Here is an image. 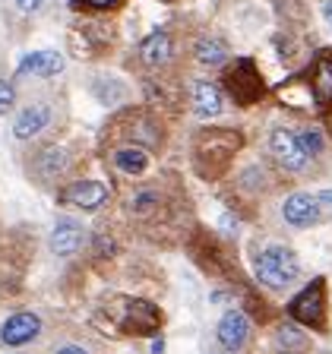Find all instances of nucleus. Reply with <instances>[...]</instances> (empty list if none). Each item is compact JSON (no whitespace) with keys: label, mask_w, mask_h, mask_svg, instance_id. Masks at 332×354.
I'll return each instance as SVG.
<instances>
[{"label":"nucleus","mask_w":332,"mask_h":354,"mask_svg":"<svg viewBox=\"0 0 332 354\" xmlns=\"http://www.w3.org/2000/svg\"><path fill=\"white\" fill-rule=\"evenodd\" d=\"M140 54H142V60H146L149 66L168 64V57H171V35L165 29L152 32V35L140 44Z\"/></svg>","instance_id":"ddd939ff"},{"label":"nucleus","mask_w":332,"mask_h":354,"mask_svg":"<svg viewBox=\"0 0 332 354\" xmlns=\"http://www.w3.org/2000/svg\"><path fill=\"white\" fill-rule=\"evenodd\" d=\"M64 168H66V155L60 152V149H44V152L38 155V171H42L44 177L60 174Z\"/></svg>","instance_id":"a211bd4d"},{"label":"nucleus","mask_w":332,"mask_h":354,"mask_svg":"<svg viewBox=\"0 0 332 354\" xmlns=\"http://www.w3.org/2000/svg\"><path fill=\"white\" fill-rule=\"evenodd\" d=\"M89 7H95V10H104V7H114L118 0H86Z\"/></svg>","instance_id":"b1692460"},{"label":"nucleus","mask_w":332,"mask_h":354,"mask_svg":"<svg viewBox=\"0 0 332 354\" xmlns=\"http://www.w3.org/2000/svg\"><path fill=\"white\" fill-rule=\"evenodd\" d=\"M57 354H86V348H80V345H66V348H57Z\"/></svg>","instance_id":"393cba45"},{"label":"nucleus","mask_w":332,"mask_h":354,"mask_svg":"<svg viewBox=\"0 0 332 354\" xmlns=\"http://www.w3.org/2000/svg\"><path fill=\"white\" fill-rule=\"evenodd\" d=\"M152 206H158V193H152V190H140V193H133V199H130V209L136 215H142V212H149Z\"/></svg>","instance_id":"6ab92c4d"},{"label":"nucleus","mask_w":332,"mask_h":354,"mask_svg":"<svg viewBox=\"0 0 332 354\" xmlns=\"http://www.w3.org/2000/svg\"><path fill=\"white\" fill-rule=\"evenodd\" d=\"M317 199H323V203H332V190H323Z\"/></svg>","instance_id":"c85d7f7f"},{"label":"nucleus","mask_w":332,"mask_h":354,"mask_svg":"<svg viewBox=\"0 0 332 354\" xmlns=\"http://www.w3.org/2000/svg\"><path fill=\"white\" fill-rule=\"evenodd\" d=\"M95 243H98V253H104V250L111 253V250H114V243H111V241H104V237H98Z\"/></svg>","instance_id":"a878e982"},{"label":"nucleus","mask_w":332,"mask_h":354,"mask_svg":"<svg viewBox=\"0 0 332 354\" xmlns=\"http://www.w3.org/2000/svg\"><path fill=\"white\" fill-rule=\"evenodd\" d=\"M297 140H301V149L307 152V158L323 152V136H320V130H304Z\"/></svg>","instance_id":"412c9836"},{"label":"nucleus","mask_w":332,"mask_h":354,"mask_svg":"<svg viewBox=\"0 0 332 354\" xmlns=\"http://www.w3.org/2000/svg\"><path fill=\"white\" fill-rule=\"evenodd\" d=\"M64 70V57L54 51H32L22 57V64L16 66V73L19 76H54Z\"/></svg>","instance_id":"1a4fd4ad"},{"label":"nucleus","mask_w":332,"mask_h":354,"mask_svg":"<svg viewBox=\"0 0 332 354\" xmlns=\"http://www.w3.org/2000/svg\"><path fill=\"white\" fill-rule=\"evenodd\" d=\"M247 335H250V323H247V317H243L241 310H228L219 323V342L234 351V348H241L243 342H247Z\"/></svg>","instance_id":"6e6552de"},{"label":"nucleus","mask_w":332,"mask_h":354,"mask_svg":"<svg viewBox=\"0 0 332 354\" xmlns=\"http://www.w3.org/2000/svg\"><path fill=\"white\" fill-rule=\"evenodd\" d=\"M228 88L231 95H234V102L241 104H253L259 95H263V80H259L257 66L250 64V60H237L234 70H228Z\"/></svg>","instance_id":"f03ea898"},{"label":"nucleus","mask_w":332,"mask_h":354,"mask_svg":"<svg viewBox=\"0 0 332 354\" xmlns=\"http://www.w3.org/2000/svg\"><path fill=\"white\" fill-rule=\"evenodd\" d=\"M114 165H118L124 174H142L149 165V155H146V149H140V146H124L114 152Z\"/></svg>","instance_id":"dca6fc26"},{"label":"nucleus","mask_w":332,"mask_h":354,"mask_svg":"<svg viewBox=\"0 0 332 354\" xmlns=\"http://www.w3.org/2000/svg\"><path fill=\"white\" fill-rule=\"evenodd\" d=\"M80 247H82V228L70 218H60L51 231V250L57 253V257H70V253H76Z\"/></svg>","instance_id":"9b49d317"},{"label":"nucleus","mask_w":332,"mask_h":354,"mask_svg":"<svg viewBox=\"0 0 332 354\" xmlns=\"http://www.w3.org/2000/svg\"><path fill=\"white\" fill-rule=\"evenodd\" d=\"M193 104H196V114L199 118H215L221 111V92L219 86H212V82H196L193 86Z\"/></svg>","instance_id":"4468645a"},{"label":"nucleus","mask_w":332,"mask_h":354,"mask_svg":"<svg viewBox=\"0 0 332 354\" xmlns=\"http://www.w3.org/2000/svg\"><path fill=\"white\" fill-rule=\"evenodd\" d=\"M285 221L295 225V228H307L313 221L320 218V199L310 196V193H295V196L285 199Z\"/></svg>","instance_id":"423d86ee"},{"label":"nucleus","mask_w":332,"mask_h":354,"mask_svg":"<svg viewBox=\"0 0 332 354\" xmlns=\"http://www.w3.org/2000/svg\"><path fill=\"white\" fill-rule=\"evenodd\" d=\"M124 326L133 332H152L155 326H158V313H155V307L146 301H127Z\"/></svg>","instance_id":"f8f14e48"},{"label":"nucleus","mask_w":332,"mask_h":354,"mask_svg":"<svg viewBox=\"0 0 332 354\" xmlns=\"http://www.w3.org/2000/svg\"><path fill=\"white\" fill-rule=\"evenodd\" d=\"M313 102L332 104V60L329 57L317 60V70H313Z\"/></svg>","instance_id":"2eb2a0df"},{"label":"nucleus","mask_w":332,"mask_h":354,"mask_svg":"<svg viewBox=\"0 0 332 354\" xmlns=\"http://www.w3.org/2000/svg\"><path fill=\"white\" fill-rule=\"evenodd\" d=\"M301 266L288 247H266L257 257V279L269 288H285L297 279Z\"/></svg>","instance_id":"f257e3e1"},{"label":"nucleus","mask_w":332,"mask_h":354,"mask_svg":"<svg viewBox=\"0 0 332 354\" xmlns=\"http://www.w3.org/2000/svg\"><path fill=\"white\" fill-rule=\"evenodd\" d=\"M38 332H42V319H38L35 313H13V317L3 323V329H0V339H3V345L16 348V345L32 342Z\"/></svg>","instance_id":"39448f33"},{"label":"nucleus","mask_w":332,"mask_h":354,"mask_svg":"<svg viewBox=\"0 0 332 354\" xmlns=\"http://www.w3.org/2000/svg\"><path fill=\"white\" fill-rule=\"evenodd\" d=\"M269 146H273L275 162H279L282 168H288V171H304V168H307V152L301 149V140H297L295 133L273 130Z\"/></svg>","instance_id":"7ed1b4c3"},{"label":"nucleus","mask_w":332,"mask_h":354,"mask_svg":"<svg viewBox=\"0 0 332 354\" xmlns=\"http://www.w3.org/2000/svg\"><path fill=\"white\" fill-rule=\"evenodd\" d=\"M323 281H313L310 288H304L301 295L291 301V317L301 319V323H310V326H320L323 323Z\"/></svg>","instance_id":"20e7f679"},{"label":"nucleus","mask_w":332,"mask_h":354,"mask_svg":"<svg viewBox=\"0 0 332 354\" xmlns=\"http://www.w3.org/2000/svg\"><path fill=\"white\" fill-rule=\"evenodd\" d=\"M323 16H326V22L332 26V0H326V3H323Z\"/></svg>","instance_id":"bb28decb"},{"label":"nucleus","mask_w":332,"mask_h":354,"mask_svg":"<svg viewBox=\"0 0 332 354\" xmlns=\"http://www.w3.org/2000/svg\"><path fill=\"white\" fill-rule=\"evenodd\" d=\"M13 102H16V88L7 80H0V114H7L13 108Z\"/></svg>","instance_id":"4be33fe9"},{"label":"nucleus","mask_w":332,"mask_h":354,"mask_svg":"<svg viewBox=\"0 0 332 354\" xmlns=\"http://www.w3.org/2000/svg\"><path fill=\"white\" fill-rule=\"evenodd\" d=\"M48 120H51V108L44 102H38V104H32V108H26L16 118V124H13V133H16V140H32L35 133H42L44 127H48Z\"/></svg>","instance_id":"9d476101"},{"label":"nucleus","mask_w":332,"mask_h":354,"mask_svg":"<svg viewBox=\"0 0 332 354\" xmlns=\"http://www.w3.org/2000/svg\"><path fill=\"white\" fill-rule=\"evenodd\" d=\"M162 348H165V345H162V339H155V342H152V354H162Z\"/></svg>","instance_id":"cd10ccee"},{"label":"nucleus","mask_w":332,"mask_h":354,"mask_svg":"<svg viewBox=\"0 0 332 354\" xmlns=\"http://www.w3.org/2000/svg\"><path fill=\"white\" fill-rule=\"evenodd\" d=\"M225 57H228L225 41H219V38H199L196 41V60L199 64L219 66V64H225Z\"/></svg>","instance_id":"f3484780"},{"label":"nucleus","mask_w":332,"mask_h":354,"mask_svg":"<svg viewBox=\"0 0 332 354\" xmlns=\"http://www.w3.org/2000/svg\"><path fill=\"white\" fill-rule=\"evenodd\" d=\"M16 3H19V10H26V13H35L44 0H16Z\"/></svg>","instance_id":"5701e85b"},{"label":"nucleus","mask_w":332,"mask_h":354,"mask_svg":"<svg viewBox=\"0 0 332 354\" xmlns=\"http://www.w3.org/2000/svg\"><path fill=\"white\" fill-rule=\"evenodd\" d=\"M275 339H279V345L288 348V351H297V348H304V335L295 329V326H282Z\"/></svg>","instance_id":"aec40b11"},{"label":"nucleus","mask_w":332,"mask_h":354,"mask_svg":"<svg viewBox=\"0 0 332 354\" xmlns=\"http://www.w3.org/2000/svg\"><path fill=\"white\" fill-rule=\"evenodd\" d=\"M104 199H108V187L98 184V180H80V184L64 190V203L80 209H98Z\"/></svg>","instance_id":"0eeeda50"}]
</instances>
